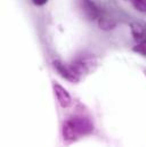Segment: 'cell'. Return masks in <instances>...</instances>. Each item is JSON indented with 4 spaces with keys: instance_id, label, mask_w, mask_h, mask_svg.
Listing matches in <instances>:
<instances>
[{
    "instance_id": "30bf717a",
    "label": "cell",
    "mask_w": 146,
    "mask_h": 147,
    "mask_svg": "<svg viewBox=\"0 0 146 147\" xmlns=\"http://www.w3.org/2000/svg\"><path fill=\"white\" fill-rule=\"evenodd\" d=\"M48 0H32V2L36 5V6H43L45 3H47Z\"/></svg>"
},
{
    "instance_id": "8fae6325",
    "label": "cell",
    "mask_w": 146,
    "mask_h": 147,
    "mask_svg": "<svg viewBox=\"0 0 146 147\" xmlns=\"http://www.w3.org/2000/svg\"><path fill=\"white\" fill-rule=\"evenodd\" d=\"M144 74H145V76H146V69L144 70Z\"/></svg>"
},
{
    "instance_id": "3957f363",
    "label": "cell",
    "mask_w": 146,
    "mask_h": 147,
    "mask_svg": "<svg viewBox=\"0 0 146 147\" xmlns=\"http://www.w3.org/2000/svg\"><path fill=\"white\" fill-rule=\"evenodd\" d=\"M53 64H54L55 70L59 73V75H62V76H63L64 79H66L68 81L73 82V83H76V82L80 81V78L73 72L72 69L70 67V65H66V64L62 63L61 61H55Z\"/></svg>"
},
{
    "instance_id": "7a4b0ae2",
    "label": "cell",
    "mask_w": 146,
    "mask_h": 147,
    "mask_svg": "<svg viewBox=\"0 0 146 147\" xmlns=\"http://www.w3.org/2000/svg\"><path fill=\"white\" fill-rule=\"evenodd\" d=\"M69 65L72 69L73 72L79 78H81V75L90 73L91 71L95 70V67L97 65V59L94 55L82 54V55H78L75 58H73V61Z\"/></svg>"
},
{
    "instance_id": "9c48e42d",
    "label": "cell",
    "mask_w": 146,
    "mask_h": 147,
    "mask_svg": "<svg viewBox=\"0 0 146 147\" xmlns=\"http://www.w3.org/2000/svg\"><path fill=\"white\" fill-rule=\"evenodd\" d=\"M132 50L135 53H138L143 56H146V39L145 40H142V41H138L136 46H134Z\"/></svg>"
},
{
    "instance_id": "6da1fadb",
    "label": "cell",
    "mask_w": 146,
    "mask_h": 147,
    "mask_svg": "<svg viewBox=\"0 0 146 147\" xmlns=\"http://www.w3.org/2000/svg\"><path fill=\"white\" fill-rule=\"evenodd\" d=\"M94 130V124L93 122L84 116H72L68 119L62 129L63 138L66 142H73L76 140L79 137L84 136L90 134Z\"/></svg>"
},
{
    "instance_id": "ba28073f",
    "label": "cell",
    "mask_w": 146,
    "mask_h": 147,
    "mask_svg": "<svg viewBox=\"0 0 146 147\" xmlns=\"http://www.w3.org/2000/svg\"><path fill=\"white\" fill-rule=\"evenodd\" d=\"M132 5V7L141 11V13H146V0H126Z\"/></svg>"
},
{
    "instance_id": "52a82bcc",
    "label": "cell",
    "mask_w": 146,
    "mask_h": 147,
    "mask_svg": "<svg viewBox=\"0 0 146 147\" xmlns=\"http://www.w3.org/2000/svg\"><path fill=\"white\" fill-rule=\"evenodd\" d=\"M130 29H131V34L136 41H142L146 39V30L142 24L132 23L130 24Z\"/></svg>"
},
{
    "instance_id": "5b68a950",
    "label": "cell",
    "mask_w": 146,
    "mask_h": 147,
    "mask_svg": "<svg viewBox=\"0 0 146 147\" xmlns=\"http://www.w3.org/2000/svg\"><path fill=\"white\" fill-rule=\"evenodd\" d=\"M54 92H55V96L59 103V105L63 107V109H68L71 106L72 104V98L70 96V94L68 92V90L65 88H63L61 84L58 83H55L54 84Z\"/></svg>"
},
{
    "instance_id": "277c9868",
    "label": "cell",
    "mask_w": 146,
    "mask_h": 147,
    "mask_svg": "<svg viewBox=\"0 0 146 147\" xmlns=\"http://www.w3.org/2000/svg\"><path fill=\"white\" fill-rule=\"evenodd\" d=\"M82 9H83L84 16L90 21L98 20L102 15V10L91 0H82Z\"/></svg>"
},
{
    "instance_id": "8992f818",
    "label": "cell",
    "mask_w": 146,
    "mask_h": 147,
    "mask_svg": "<svg viewBox=\"0 0 146 147\" xmlns=\"http://www.w3.org/2000/svg\"><path fill=\"white\" fill-rule=\"evenodd\" d=\"M98 25H99V28H101L102 30H104V31H110V30H113V29L115 28L116 21H115L114 18L110 17L107 15H104V14L102 13L101 17L98 18Z\"/></svg>"
}]
</instances>
